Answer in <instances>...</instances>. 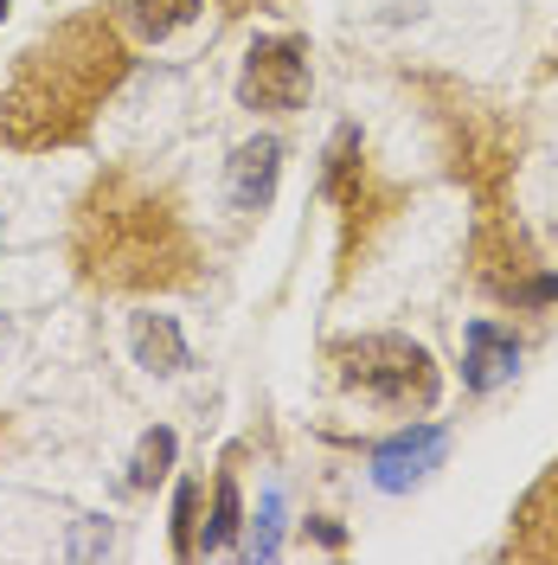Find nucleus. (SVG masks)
<instances>
[{
    "instance_id": "nucleus-1",
    "label": "nucleus",
    "mask_w": 558,
    "mask_h": 565,
    "mask_svg": "<svg viewBox=\"0 0 558 565\" xmlns=\"http://www.w3.org/2000/svg\"><path fill=\"white\" fill-rule=\"evenodd\" d=\"M341 373L347 386H360L366 398H379L391 412H423L437 398V366L418 341H398V334H366L341 348Z\"/></svg>"
},
{
    "instance_id": "nucleus-2",
    "label": "nucleus",
    "mask_w": 558,
    "mask_h": 565,
    "mask_svg": "<svg viewBox=\"0 0 558 565\" xmlns=\"http://www.w3.org/2000/svg\"><path fill=\"white\" fill-rule=\"evenodd\" d=\"M238 97L250 109H302V97H309V45L302 39H264V45H250Z\"/></svg>"
},
{
    "instance_id": "nucleus-3",
    "label": "nucleus",
    "mask_w": 558,
    "mask_h": 565,
    "mask_svg": "<svg viewBox=\"0 0 558 565\" xmlns=\"http://www.w3.org/2000/svg\"><path fill=\"white\" fill-rule=\"evenodd\" d=\"M437 462H443V430L437 424H411V430H398L391 444L373 450V482L398 494V489H411V482H423Z\"/></svg>"
},
{
    "instance_id": "nucleus-4",
    "label": "nucleus",
    "mask_w": 558,
    "mask_h": 565,
    "mask_svg": "<svg viewBox=\"0 0 558 565\" xmlns=\"http://www.w3.org/2000/svg\"><path fill=\"white\" fill-rule=\"evenodd\" d=\"M277 174H282V141L257 136L232 154V206L238 212H264L277 200Z\"/></svg>"
},
{
    "instance_id": "nucleus-5",
    "label": "nucleus",
    "mask_w": 558,
    "mask_h": 565,
    "mask_svg": "<svg viewBox=\"0 0 558 565\" xmlns=\"http://www.w3.org/2000/svg\"><path fill=\"white\" fill-rule=\"evenodd\" d=\"M514 366H521L514 334H501L494 321H469V360H462L469 392H494L501 380H514Z\"/></svg>"
},
{
    "instance_id": "nucleus-6",
    "label": "nucleus",
    "mask_w": 558,
    "mask_h": 565,
    "mask_svg": "<svg viewBox=\"0 0 558 565\" xmlns=\"http://www.w3.org/2000/svg\"><path fill=\"white\" fill-rule=\"evenodd\" d=\"M200 13V0H116V20L136 39H168Z\"/></svg>"
},
{
    "instance_id": "nucleus-7",
    "label": "nucleus",
    "mask_w": 558,
    "mask_h": 565,
    "mask_svg": "<svg viewBox=\"0 0 558 565\" xmlns=\"http://www.w3.org/2000/svg\"><path fill=\"white\" fill-rule=\"evenodd\" d=\"M136 360L148 373H180L186 366V341H180L174 316H136Z\"/></svg>"
},
{
    "instance_id": "nucleus-8",
    "label": "nucleus",
    "mask_w": 558,
    "mask_h": 565,
    "mask_svg": "<svg viewBox=\"0 0 558 565\" xmlns=\"http://www.w3.org/2000/svg\"><path fill=\"white\" fill-rule=\"evenodd\" d=\"M174 469V430H148L136 444V469H129V482L136 489H148V482H161Z\"/></svg>"
},
{
    "instance_id": "nucleus-9",
    "label": "nucleus",
    "mask_w": 558,
    "mask_h": 565,
    "mask_svg": "<svg viewBox=\"0 0 558 565\" xmlns=\"http://www.w3.org/2000/svg\"><path fill=\"white\" fill-rule=\"evenodd\" d=\"M238 540V482L218 476V494H212V527H206V553H225Z\"/></svg>"
},
{
    "instance_id": "nucleus-10",
    "label": "nucleus",
    "mask_w": 558,
    "mask_h": 565,
    "mask_svg": "<svg viewBox=\"0 0 558 565\" xmlns=\"http://www.w3.org/2000/svg\"><path fill=\"white\" fill-rule=\"evenodd\" d=\"M174 553H193V489L174 494Z\"/></svg>"
},
{
    "instance_id": "nucleus-11",
    "label": "nucleus",
    "mask_w": 558,
    "mask_h": 565,
    "mask_svg": "<svg viewBox=\"0 0 558 565\" xmlns=\"http://www.w3.org/2000/svg\"><path fill=\"white\" fill-rule=\"evenodd\" d=\"M7 7H13V0H0V13H7Z\"/></svg>"
}]
</instances>
